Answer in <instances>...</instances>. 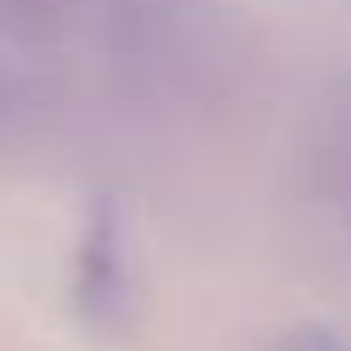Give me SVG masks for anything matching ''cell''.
I'll return each instance as SVG.
<instances>
[{"mask_svg":"<svg viewBox=\"0 0 351 351\" xmlns=\"http://www.w3.org/2000/svg\"><path fill=\"white\" fill-rule=\"evenodd\" d=\"M287 351H339V346H322V339H299V346H287Z\"/></svg>","mask_w":351,"mask_h":351,"instance_id":"cell-1","label":"cell"}]
</instances>
